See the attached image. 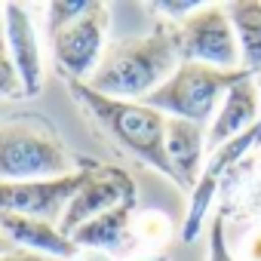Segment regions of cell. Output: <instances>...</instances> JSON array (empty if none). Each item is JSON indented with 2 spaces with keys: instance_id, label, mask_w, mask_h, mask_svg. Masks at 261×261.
<instances>
[{
  "instance_id": "cell-9",
  "label": "cell",
  "mask_w": 261,
  "mask_h": 261,
  "mask_svg": "<svg viewBox=\"0 0 261 261\" xmlns=\"http://www.w3.org/2000/svg\"><path fill=\"white\" fill-rule=\"evenodd\" d=\"M0 31H4L10 59L19 71L25 98L37 95L43 89V53H40V34L31 19L28 4H4L0 7Z\"/></svg>"
},
{
  "instance_id": "cell-3",
  "label": "cell",
  "mask_w": 261,
  "mask_h": 261,
  "mask_svg": "<svg viewBox=\"0 0 261 261\" xmlns=\"http://www.w3.org/2000/svg\"><path fill=\"white\" fill-rule=\"evenodd\" d=\"M71 163L68 148L43 120L0 123V181H43L83 169Z\"/></svg>"
},
{
  "instance_id": "cell-1",
  "label": "cell",
  "mask_w": 261,
  "mask_h": 261,
  "mask_svg": "<svg viewBox=\"0 0 261 261\" xmlns=\"http://www.w3.org/2000/svg\"><path fill=\"white\" fill-rule=\"evenodd\" d=\"M65 86H68L71 98L105 129V136H111L126 154L142 160L148 169L175 181V172L166 157V117L160 111L148 108L145 101L101 95L89 83H80V80H65Z\"/></svg>"
},
{
  "instance_id": "cell-2",
  "label": "cell",
  "mask_w": 261,
  "mask_h": 261,
  "mask_svg": "<svg viewBox=\"0 0 261 261\" xmlns=\"http://www.w3.org/2000/svg\"><path fill=\"white\" fill-rule=\"evenodd\" d=\"M169 25L154 28L145 37H129L105 49L98 71L86 80L95 92L126 101H145L178 68Z\"/></svg>"
},
{
  "instance_id": "cell-12",
  "label": "cell",
  "mask_w": 261,
  "mask_h": 261,
  "mask_svg": "<svg viewBox=\"0 0 261 261\" xmlns=\"http://www.w3.org/2000/svg\"><path fill=\"white\" fill-rule=\"evenodd\" d=\"M0 230L10 237L16 249H28L37 255L62 258L71 261L77 255V246L68 233L59 230V224L43 221V218H28V215H13V212H0Z\"/></svg>"
},
{
  "instance_id": "cell-19",
  "label": "cell",
  "mask_w": 261,
  "mask_h": 261,
  "mask_svg": "<svg viewBox=\"0 0 261 261\" xmlns=\"http://www.w3.org/2000/svg\"><path fill=\"white\" fill-rule=\"evenodd\" d=\"M206 261H240L230 246H227V233H224V215L215 212L209 221V249H206Z\"/></svg>"
},
{
  "instance_id": "cell-26",
  "label": "cell",
  "mask_w": 261,
  "mask_h": 261,
  "mask_svg": "<svg viewBox=\"0 0 261 261\" xmlns=\"http://www.w3.org/2000/svg\"><path fill=\"white\" fill-rule=\"evenodd\" d=\"M0 7H4V4H0Z\"/></svg>"
},
{
  "instance_id": "cell-14",
  "label": "cell",
  "mask_w": 261,
  "mask_h": 261,
  "mask_svg": "<svg viewBox=\"0 0 261 261\" xmlns=\"http://www.w3.org/2000/svg\"><path fill=\"white\" fill-rule=\"evenodd\" d=\"M224 10L240 43V68L258 77L261 74V0H233Z\"/></svg>"
},
{
  "instance_id": "cell-23",
  "label": "cell",
  "mask_w": 261,
  "mask_h": 261,
  "mask_svg": "<svg viewBox=\"0 0 261 261\" xmlns=\"http://www.w3.org/2000/svg\"><path fill=\"white\" fill-rule=\"evenodd\" d=\"M71 261H114V255L98 252V249H77V255Z\"/></svg>"
},
{
  "instance_id": "cell-22",
  "label": "cell",
  "mask_w": 261,
  "mask_h": 261,
  "mask_svg": "<svg viewBox=\"0 0 261 261\" xmlns=\"http://www.w3.org/2000/svg\"><path fill=\"white\" fill-rule=\"evenodd\" d=\"M0 261H62V258H49V255H37L28 249H13L7 255H0Z\"/></svg>"
},
{
  "instance_id": "cell-18",
  "label": "cell",
  "mask_w": 261,
  "mask_h": 261,
  "mask_svg": "<svg viewBox=\"0 0 261 261\" xmlns=\"http://www.w3.org/2000/svg\"><path fill=\"white\" fill-rule=\"evenodd\" d=\"M0 98H25L19 71L13 65L10 49H7V40H4V31H0Z\"/></svg>"
},
{
  "instance_id": "cell-21",
  "label": "cell",
  "mask_w": 261,
  "mask_h": 261,
  "mask_svg": "<svg viewBox=\"0 0 261 261\" xmlns=\"http://www.w3.org/2000/svg\"><path fill=\"white\" fill-rule=\"evenodd\" d=\"M243 261H261V227H255L243 243Z\"/></svg>"
},
{
  "instance_id": "cell-15",
  "label": "cell",
  "mask_w": 261,
  "mask_h": 261,
  "mask_svg": "<svg viewBox=\"0 0 261 261\" xmlns=\"http://www.w3.org/2000/svg\"><path fill=\"white\" fill-rule=\"evenodd\" d=\"M258 148H261V114H258V120H255V126L249 129V133H243L240 139H233V142L215 148V151L206 157V166H203V175H200V178H215V181H221L224 172H230V166H237L249 151H258Z\"/></svg>"
},
{
  "instance_id": "cell-5",
  "label": "cell",
  "mask_w": 261,
  "mask_h": 261,
  "mask_svg": "<svg viewBox=\"0 0 261 261\" xmlns=\"http://www.w3.org/2000/svg\"><path fill=\"white\" fill-rule=\"evenodd\" d=\"M169 34H172L178 62H197V65L218 68V71H243L240 43H237L224 4H203L181 25H172Z\"/></svg>"
},
{
  "instance_id": "cell-4",
  "label": "cell",
  "mask_w": 261,
  "mask_h": 261,
  "mask_svg": "<svg viewBox=\"0 0 261 261\" xmlns=\"http://www.w3.org/2000/svg\"><path fill=\"white\" fill-rule=\"evenodd\" d=\"M246 71H218L197 62H181L175 74L145 98L148 108L160 111L163 117L191 120L197 126H209L227 95V89L243 77Z\"/></svg>"
},
{
  "instance_id": "cell-16",
  "label": "cell",
  "mask_w": 261,
  "mask_h": 261,
  "mask_svg": "<svg viewBox=\"0 0 261 261\" xmlns=\"http://www.w3.org/2000/svg\"><path fill=\"white\" fill-rule=\"evenodd\" d=\"M172 221L166 212L160 209H145L139 215H133V237L142 246H166L172 240Z\"/></svg>"
},
{
  "instance_id": "cell-24",
  "label": "cell",
  "mask_w": 261,
  "mask_h": 261,
  "mask_svg": "<svg viewBox=\"0 0 261 261\" xmlns=\"http://www.w3.org/2000/svg\"><path fill=\"white\" fill-rule=\"evenodd\" d=\"M123 261H169V255H163V252H139V255H129Z\"/></svg>"
},
{
  "instance_id": "cell-8",
  "label": "cell",
  "mask_w": 261,
  "mask_h": 261,
  "mask_svg": "<svg viewBox=\"0 0 261 261\" xmlns=\"http://www.w3.org/2000/svg\"><path fill=\"white\" fill-rule=\"evenodd\" d=\"M126 203H136V185L126 172L120 169H108V166H95L89 172V178L83 181V188L71 197L62 221H59V230L62 233H74L80 224L117 209V206H126Z\"/></svg>"
},
{
  "instance_id": "cell-20",
  "label": "cell",
  "mask_w": 261,
  "mask_h": 261,
  "mask_svg": "<svg viewBox=\"0 0 261 261\" xmlns=\"http://www.w3.org/2000/svg\"><path fill=\"white\" fill-rule=\"evenodd\" d=\"M200 7H203L200 0H163V4H154V13L166 16V22L172 28V25H181L188 16H194Z\"/></svg>"
},
{
  "instance_id": "cell-11",
  "label": "cell",
  "mask_w": 261,
  "mask_h": 261,
  "mask_svg": "<svg viewBox=\"0 0 261 261\" xmlns=\"http://www.w3.org/2000/svg\"><path fill=\"white\" fill-rule=\"evenodd\" d=\"M206 133L203 126L178 117H166V157L175 172L178 188H197L203 175V154H206Z\"/></svg>"
},
{
  "instance_id": "cell-25",
  "label": "cell",
  "mask_w": 261,
  "mask_h": 261,
  "mask_svg": "<svg viewBox=\"0 0 261 261\" xmlns=\"http://www.w3.org/2000/svg\"><path fill=\"white\" fill-rule=\"evenodd\" d=\"M13 249H16V246L10 243V237H7L4 230H0V255H7V252H13Z\"/></svg>"
},
{
  "instance_id": "cell-13",
  "label": "cell",
  "mask_w": 261,
  "mask_h": 261,
  "mask_svg": "<svg viewBox=\"0 0 261 261\" xmlns=\"http://www.w3.org/2000/svg\"><path fill=\"white\" fill-rule=\"evenodd\" d=\"M133 206L136 203H126V206H117L86 224H80L71 240L77 249H98V252H120V249H129V240L133 237Z\"/></svg>"
},
{
  "instance_id": "cell-6",
  "label": "cell",
  "mask_w": 261,
  "mask_h": 261,
  "mask_svg": "<svg viewBox=\"0 0 261 261\" xmlns=\"http://www.w3.org/2000/svg\"><path fill=\"white\" fill-rule=\"evenodd\" d=\"M108 28H111V13L105 4L92 0L89 10L71 22L68 28H62L56 37H49V46H53V62L59 68V74L65 80H80L86 83L101 59H105V40H108Z\"/></svg>"
},
{
  "instance_id": "cell-10",
  "label": "cell",
  "mask_w": 261,
  "mask_h": 261,
  "mask_svg": "<svg viewBox=\"0 0 261 261\" xmlns=\"http://www.w3.org/2000/svg\"><path fill=\"white\" fill-rule=\"evenodd\" d=\"M261 114V86L252 74H243L224 95L215 120L209 123V133H206V148L209 154L233 139H240L243 133H249V129L255 126Z\"/></svg>"
},
{
  "instance_id": "cell-17",
  "label": "cell",
  "mask_w": 261,
  "mask_h": 261,
  "mask_svg": "<svg viewBox=\"0 0 261 261\" xmlns=\"http://www.w3.org/2000/svg\"><path fill=\"white\" fill-rule=\"evenodd\" d=\"M92 0H56V4L43 7L46 16V37H56L62 28H68L71 22H77L86 10H89Z\"/></svg>"
},
{
  "instance_id": "cell-7",
  "label": "cell",
  "mask_w": 261,
  "mask_h": 261,
  "mask_svg": "<svg viewBox=\"0 0 261 261\" xmlns=\"http://www.w3.org/2000/svg\"><path fill=\"white\" fill-rule=\"evenodd\" d=\"M95 166H83L62 178H43V181H0V212L43 218L59 224L71 197L83 188Z\"/></svg>"
}]
</instances>
